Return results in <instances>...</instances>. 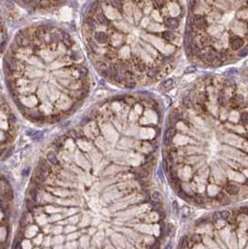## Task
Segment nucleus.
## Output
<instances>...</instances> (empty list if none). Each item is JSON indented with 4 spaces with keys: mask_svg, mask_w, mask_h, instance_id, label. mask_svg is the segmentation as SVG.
<instances>
[{
    "mask_svg": "<svg viewBox=\"0 0 248 249\" xmlns=\"http://www.w3.org/2000/svg\"><path fill=\"white\" fill-rule=\"evenodd\" d=\"M228 52L248 48V0H190L184 44L187 56L213 63L217 46Z\"/></svg>",
    "mask_w": 248,
    "mask_h": 249,
    "instance_id": "20e7f679",
    "label": "nucleus"
},
{
    "mask_svg": "<svg viewBox=\"0 0 248 249\" xmlns=\"http://www.w3.org/2000/svg\"><path fill=\"white\" fill-rule=\"evenodd\" d=\"M173 83H174V80L171 79V78H168V79L164 80V81L161 83V86H160V87H161L162 89H167V88L171 87V86L173 85Z\"/></svg>",
    "mask_w": 248,
    "mask_h": 249,
    "instance_id": "2eb2a0df",
    "label": "nucleus"
},
{
    "mask_svg": "<svg viewBox=\"0 0 248 249\" xmlns=\"http://www.w3.org/2000/svg\"><path fill=\"white\" fill-rule=\"evenodd\" d=\"M195 202H196L197 203H200V204L202 203V201L201 200V197H200V196H198V197H195Z\"/></svg>",
    "mask_w": 248,
    "mask_h": 249,
    "instance_id": "cd10ccee",
    "label": "nucleus"
},
{
    "mask_svg": "<svg viewBox=\"0 0 248 249\" xmlns=\"http://www.w3.org/2000/svg\"><path fill=\"white\" fill-rule=\"evenodd\" d=\"M104 102L55 139L30 179L16 236L22 248L117 246L116 200L123 171L113 158L114 130Z\"/></svg>",
    "mask_w": 248,
    "mask_h": 249,
    "instance_id": "f257e3e1",
    "label": "nucleus"
},
{
    "mask_svg": "<svg viewBox=\"0 0 248 249\" xmlns=\"http://www.w3.org/2000/svg\"><path fill=\"white\" fill-rule=\"evenodd\" d=\"M152 200L155 202H159L160 201V194L158 191H154L152 193Z\"/></svg>",
    "mask_w": 248,
    "mask_h": 249,
    "instance_id": "5701e85b",
    "label": "nucleus"
},
{
    "mask_svg": "<svg viewBox=\"0 0 248 249\" xmlns=\"http://www.w3.org/2000/svg\"><path fill=\"white\" fill-rule=\"evenodd\" d=\"M235 81L231 78H227L225 81H224V86L226 88H235Z\"/></svg>",
    "mask_w": 248,
    "mask_h": 249,
    "instance_id": "4468645a",
    "label": "nucleus"
},
{
    "mask_svg": "<svg viewBox=\"0 0 248 249\" xmlns=\"http://www.w3.org/2000/svg\"><path fill=\"white\" fill-rule=\"evenodd\" d=\"M244 103H245V99H244V96L241 94H236L231 98V105L233 107H239L243 106Z\"/></svg>",
    "mask_w": 248,
    "mask_h": 249,
    "instance_id": "9d476101",
    "label": "nucleus"
},
{
    "mask_svg": "<svg viewBox=\"0 0 248 249\" xmlns=\"http://www.w3.org/2000/svg\"><path fill=\"white\" fill-rule=\"evenodd\" d=\"M190 242L193 244H197V243H201L202 242V237L200 234H194L191 236L190 238Z\"/></svg>",
    "mask_w": 248,
    "mask_h": 249,
    "instance_id": "dca6fc26",
    "label": "nucleus"
},
{
    "mask_svg": "<svg viewBox=\"0 0 248 249\" xmlns=\"http://www.w3.org/2000/svg\"><path fill=\"white\" fill-rule=\"evenodd\" d=\"M220 217L222 219H228L229 218V211H222V212H220Z\"/></svg>",
    "mask_w": 248,
    "mask_h": 249,
    "instance_id": "b1692460",
    "label": "nucleus"
},
{
    "mask_svg": "<svg viewBox=\"0 0 248 249\" xmlns=\"http://www.w3.org/2000/svg\"><path fill=\"white\" fill-rule=\"evenodd\" d=\"M218 103L222 106H225L227 105V98H226V96L223 94H221L218 96Z\"/></svg>",
    "mask_w": 248,
    "mask_h": 249,
    "instance_id": "f3484780",
    "label": "nucleus"
},
{
    "mask_svg": "<svg viewBox=\"0 0 248 249\" xmlns=\"http://www.w3.org/2000/svg\"><path fill=\"white\" fill-rule=\"evenodd\" d=\"M179 120V113L176 111H172L169 115V122L172 125H175Z\"/></svg>",
    "mask_w": 248,
    "mask_h": 249,
    "instance_id": "ddd939ff",
    "label": "nucleus"
},
{
    "mask_svg": "<svg viewBox=\"0 0 248 249\" xmlns=\"http://www.w3.org/2000/svg\"><path fill=\"white\" fill-rule=\"evenodd\" d=\"M7 39H8L7 27H6V24L3 19V16L1 14V11H0V56L6 49Z\"/></svg>",
    "mask_w": 248,
    "mask_h": 249,
    "instance_id": "6e6552de",
    "label": "nucleus"
},
{
    "mask_svg": "<svg viewBox=\"0 0 248 249\" xmlns=\"http://www.w3.org/2000/svg\"><path fill=\"white\" fill-rule=\"evenodd\" d=\"M178 195H179L182 199L186 200V197H187V195H186V193L184 191V190H179V191H178Z\"/></svg>",
    "mask_w": 248,
    "mask_h": 249,
    "instance_id": "393cba45",
    "label": "nucleus"
},
{
    "mask_svg": "<svg viewBox=\"0 0 248 249\" xmlns=\"http://www.w3.org/2000/svg\"><path fill=\"white\" fill-rule=\"evenodd\" d=\"M186 16V0H93L82 18L89 58L105 78L135 88L157 60L156 38L175 47Z\"/></svg>",
    "mask_w": 248,
    "mask_h": 249,
    "instance_id": "7ed1b4c3",
    "label": "nucleus"
},
{
    "mask_svg": "<svg viewBox=\"0 0 248 249\" xmlns=\"http://www.w3.org/2000/svg\"><path fill=\"white\" fill-rule=\"evenodd\" d=\"M219 202H220V203H221V204H223V205H225V204H228V203H230L229 199L228 197H226V196H221V197H220V199H219Z\"/></svg>",
    "mask_w": 248,
    "mask_h": 249,
    "instance_id": "4be33fe9",
    "label": "nucleus"
},
{
    "mask_svg": "<svg viewBox=\"0 0 248 249\" xmlns=\"http://www.w3.org/2000/svg\"><path fill=\"white\" fill-rule=\"evenodd\" d=\"M226 191L230 195H237L239 193V187L233 184H229L226 187Z\"/></svg>",
    "mask_w": 248,
    "mask_h": 249,
    "instance_id": "f8f14e48",
    "label": "nucleus"
},
{
    "mask_svg": "<svg viewBox=\"0 0 248 249\" xmlns=\"http://www.w3.org/2000/svg\"><path fill=\"white\" fill-rule=\"evenodd\" d=\"M159 66H154V67H151L149 68L147 73H146V76L149 78H156L158 75H159Z\"/></svg>",
    "mask_w": 248,
    "mask_h": 249,
    "instance_id": "9b49d317",
    "label": "nucleus"
},
{
    "mask_svg": "<svg viewBox=\"0 0 248 249\" xmlns=\"http://www.w3.org/2000/svg\"><path fill=\"white\" fill-rule=\"evenodd\" d=\"M208 100V95L205 92H202L201 94H199V101L202 102V103H204L205 101Z\"/></svg>",
    "mask_w": 248,
    "mask_h": 249,
    "instance_id": "a211bd4d",
    "label": "nucleus"
},
{
    "mask_svg": "<svg viewBox=\"0 0 248 249\" xmlns=\"http://www.w3.org/2000/svg\"><path fill=\"white\" fill-rule=\"evenodd\" d=\"M245 185L248 186V179H246V180H245Z\"/></svg>",
    "mask_w": 248,
    "mask_h": 249,
    "instance_id": "c85d7f7f",
    "label": "nucleus"
},
{
    "mask_svg": "<svg viewBox=\"0 0 248 249\" xmlns=\"http://www.w3.org/2000/svg\"><path fill=\"white\" fill-rule=\"evenodd\" d=\"M17 131L16 117L6 98L0 93V158L11 149Z\"/></svg>",
    "mask_w": 248,
    "mask_h": 249,
    "instance_id": "423d86ee",
    "label": "nucleus"
},
{
    "mask_svg": "<svg viewBox=\"0 0 248 249\" xmlns=\"http://www.w3.org/2000/svg\"><path fill=\"white\" fill-rule=\"evenodd\" d=\"M3 70L18 110L35 124H54L68 118L91 90L88 63L78 43L51 24L18 32L6 51Z\"/></svg>",
    "mask_w": 248,
    "mask_h": 249,
    "instance_id": "f03ea898",
    "label": "nucleus"
},
{
    "mask_svg": "<svg viewBox=\"0 0 248 249\" xmlns=\"http://www.w3.org/2000/svg\"><path fill=\"white\" fill-rule=\"evenodd\" d=\"M196 71V68L194 67V66H189V67H187L186 69V73H193V72H195Z\"/></svg>",
    "mask_w": 248,
    "mask_h": 249,
    "instance_id": "a878e982",
    "label": "nucleus"
},
{
    "mask_svg": "<svg viewBox=\"0 0 248 249\" xmlns=\"http://www.w3.org/2000/svg\"><path fill=\"white\" fill-rule=\"evenodd\" d=\"M183 104L186 106V107H191L192 106V103H191V100L188 96H185L183 98Z\"/></svg>",
    "mask_w": 248,
    "mask_h": 249,
    "instance_id": "aec40b11",
    "label": "nucleus"
},
{
    "mask_svg": "<svg viewBox=\"0 0 248 249\" xmlns=\"http://www.w3.org/2000/svg\"><path fill=\"white\" fill-rule=\"evenodd\" d=\"M23 8L35 12H47L57 9L68 0H14Z\"/></svg>",
    "mask_w": 248,
    "mask_h": 249,
    "instance_id": "0eeeda50",
    "label": "nucleus"
},
{
    "mask_svg": "<svg viewBox=\"0 0 248 249\" xmlns=\"http://www.w3.org/2000/svg\"><path fill=\"white\" fill-rule=\"evenodd\" d=\"M175 128H168L166 131H165V133H164V136H163V142H164V144H166V145H168L169 143H171V141H172V139H173V137L175 136Z\"/></svg>",
    "mask_w": 248,
    "mask_h": 249,
    "instance_id": "1a4fd4ad",
    "label": "nucleus"
},
{
    "mask_svg": "<svg viewBox=\"0 0 248 249\" xmlns=\"http://www.w3.org/2000/svg\"><path fill=\"white\" fill-rule=\"evenodd\" d=\"M186 246H187V238H186V236H185V237H183V238L180 240V244H179L178 247L185 248V247H186Z\"/></svg>",
    "mask_w": 248,
    "mask_h": 249,
    "instance_id": "412c9836",
    "label": "nucleus"
},
{
    "mask_svg": "<svg viewBox=\"0 0 248 249\" xmlns=\"http://www.w3.org/2000/svg\"><path fill=\"white\" fill-rule=\"evenodd\" d=\"M240 213H243V214H247L248 213V207L247 206H243L240 208Z\"/></svg>",
    "mask_w": 248,
    "mask_h": 249,
    "instance_id": "bb28decb",
    "label": "nucleus"
},
{
    "mask_svg": "<svg viewBox=\"0 0 248 249\" xmlns=\"http://www.w3.org/2000/svg\"><path fill=\"white\" fill-rule=\"evenodd\" d=\"M14 193L11 183L0 173V247L8 246L10 239Z\"/></svg>",
    "mask_w": 248,
    "mask_h": 249,
    "instance_id": "39448f33",
    "label": "nucleus"
},
{
    "mask_svg": "<svg viewBox=\"0 0 248 249\" xmlns=\"http://www.w3.org/2000/svg\"><path fill=\"white\" fill-rule=\"evenodd\" d=\"M241 122L245 124H247L248 123V112H243L241 114Z\"/></svg>",
    "mask_w": 248,
    "mask_h": 249,
    "instance_id": "6ab92c4d",
    "label": "nucleus"
}]
</instances>
